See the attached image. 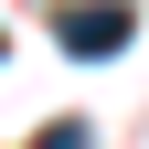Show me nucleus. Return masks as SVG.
<instances>
[{"mask_svg":"<svg viewBox=\"0 0 149 149\" xmlns=\"http://www.w3.org/2000/svg\"><path fill=\"white\" fill-rule=\"evenodd\" d=\"M128 32H139L128 0H74V11H53V43L64 53H128Z\"/></svg>","mask_w":149,"mask_h":149,"instance_id":"1","label":"nucleus"}]
</instances>
